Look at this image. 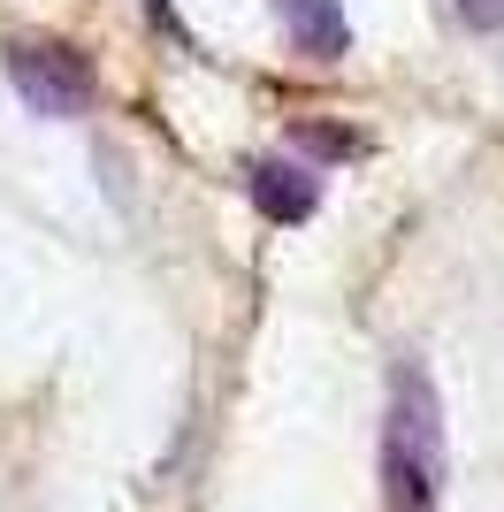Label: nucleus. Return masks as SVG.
<instances>
[{
    "mask_svg": "<svg viewBox=\"0 0 504 512\" xmlns=\"http://www.w3.org/2000/svg\"><path fill=\"white\" fill-rule=\"evenodd\" d=\"M146 16H153V31H161V39H176V46H191V31H184V16H176V8H168V0H146Z\"/></svg>",
    "mask_w": 504,
    "mask_h": 512,
    "instance_id": "0eeeda50",
    "label": "nucleus"
},
{
    "mask_svg": "<svg viewBox=\"0 0 504 512\" xmlns=\"http://www.w3.org/2000/svg\"><path fill=\"white\" fill-rule=\"evenodd\" d=\"M291 146H298V161H359V153H367V138H359V130H344V123H298Z\"/></svg>",
    "mask_w": 504,
    "mask_h": 512,
    "instance_id": "39448f33",
    "label": "nucleus"
},
{
    "mask_svg": "<svg viewBox=\"0 0 504 512\" xmlns=\"http://www.w3.org/2000/svg\"><path fill=\"white\" fill-rule=\"evenodd\" d=\"M382 436H398L413 459H428L436 474H451V444H443V406H436V383L420 360H398L390 367V421Z\"/></svg>",
    "mask_w": 504,
    "mask_h": 512,
    "instance_id": "f03ea898",
    "label": "nucleus"
},
{
    "mask_svg": "<svg viewBox=\"0 0 504 512\" xmlns=\"http://www.w3.org/2000/svg\"><path fill=\"white\" fill-rule=\"evenodd\" d=\"M459 8V23H474V31H497L504 23V0H451Z\"/></svg>",
    "mask_w": 504,
    "mask_h": 512,
    "instance_id": "423d86ee",
    "label": "nucleus"
},
{
    "mask_svg": "<svg viewBox=\"0 0 504 512\" xmlns=\"http://www.w3.org/2000/svg\"><path fill=\"white\" fill-rule=\"evenodd\" d=\"M283 8V31H291L298 54H314V62H336L344 46H352V23H344V0H275Z\"/></svg>",
    "mask_w": 504,
    "mask_h": 512,
    "instance_id": "20e7f679",
    "label": "nucleus"
},
{
    "mask_svg": "<svg viewBox=\"0 0 504 512\" xmlns=\"http://www.w3.org/2000/svg\"><path fill=\"white\" fill-rule=\"evenodd\" d=\"M245 192H252V207L268 214V222L298 230V222H314V207H321V169L314 161H252Z\"/></svg>",
    "mask_w": 504,
    "mask_h": 512,
    "instance_id": "7ed1b4c3",
    "label": "nucleus"
},
{
    "mask_svg": "<svg viewBox=\"0 0 504 512\" xmlns=\"http://www.w3.org/2000/svg\"><path fill=\"white\" fill-rule=\"evenodd\" d=\"M8 85L31 115H84L100 77H92V54H77L62 39H16L8 46Z\"/></svg>",
    "mask_w": 504,
    "mask_h": 512,
    "instance_id": "f257e3e1",
    "label": "nucleus"
}]
</instances>
